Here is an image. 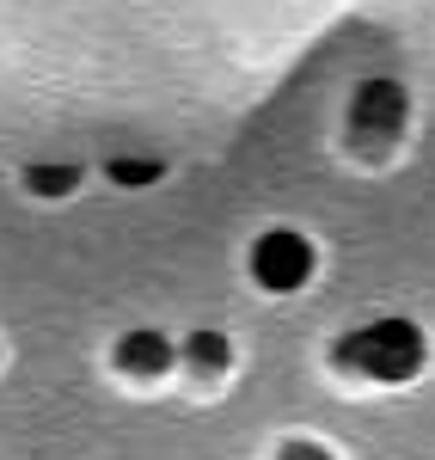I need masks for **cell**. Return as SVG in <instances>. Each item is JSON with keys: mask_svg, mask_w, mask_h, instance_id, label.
<instances>
[{"mask_svg": "<svg viewBox=\"0 0 435 460\" xmlns=\"http://www.w3.org/2000/svg\"><path fill=\"white\" fill-rule=\"evenodd\" d=\"M184 362H190V368H196V375H221V368H227V362H233V344H227V338H221V332H209V325H203V332H190V338H184Z\"/></svg>", "mask_w": 435, "mask_h": 460, "instance_id": "obj_5", "label": "cell"}, {"mask_svg": "<svg viewBox=\"0 0 435 460\" xmlns=\"http://www.w3.org/2000/svg\"><path fill=\"white\" fill-rule=\"evenodd\" d=\"M350 123L362 136H399L405 129V86L399 80H362V93L350 105Z\"/></svg>", "mask_w": 435, "mask_h": 460, "instance_id": "obj_3", "label": "cell"}, {"mask_svg": "<svg viewBox=\"0 0 435 460\" xmlns=\"http://www.w3.org/2000/svg\"><path fill=\"white\" fill-rule=\"evenodd\" d=\"M25 184H31L37 197H68L74 184H80V166H31Z\"/></svg>", "mask_w": 435, "mask_h": 460, "instance_id": "obj_6", "label": "cell"}, {"mask_svg": "<svg viewBox=\"0 0 435 460\" xmlns=\"http://www.w3.org/2000/svg\"><path fill=\"white\" fill-rule=\"evenodd\" d=\"M331 362L362 375V381H411L423 368V332L411 319H368L337 338Z\"/></svg>", "mask_w": 435, "mask_h": 460, "instance_id": "obj_1", "label": "cell"}, {"mask_svg": "<svg viewBox=\"0 0 435 460\" xmlns=\"http://www.w3.org/2000/svg\"><path fill=\"white\" fill-rule=\"evenodd\" d=\"M110 178L117 184H153L160 178V160H110Z\"/></svg>", "mask_w": 435, "mask_h": 460, "instance_id": "obj_7", "label": "cell"}, {"mask_svg": "<svg viewBox=\"0 0 435 460\" xmlns=\"http://www.w3.org/2000/svg\"><path fill=\"white\" fill-rule=\"evenodd\" d=\"M283 460H331V455H319V448H283Z\"/></svg>", "mask_w": 435, "mask_h": 460, "instance_id": "obj_8", "label": "cell"}, {"mask_svg": "<svg viewBox=\"0 0 435 460\" xmlns=\"http://www.w3.org/2000/svg\"><path fill=\"white\" fill-rule=\"evenodd\" d=\"M172 362H178V344H172L166 332H153V325H135L129 338H117V368H123V375H135V381L166 375Z\"/></svg>", "mask_w": 435, "mask_h": 460, "instance_id": "obj_4", "label": "cell"}, {"mask_svg": "<svg viewBox=\"0 0 435 460\" xmlns=\"http://www.w3.org/2000/svg\"><path fill=\"white\" fill-rule=\"evenodd\" d=\"M252 277H257V288H270V295L300 288L307 277H313V246H307V234H294V227H270V234H257Z\"/></svg>", "mask_w": 435, "mask_h": 460, "instance_id": "obj_2", "label": "cell"}]
</instances>
